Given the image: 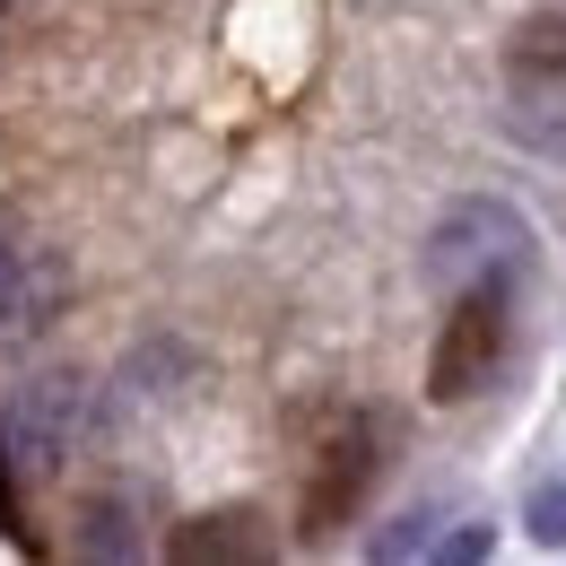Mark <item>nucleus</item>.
Here are the masks:
<instances>
[{
	"label": "nucleus",
	"mask_w": 566,
	"mask_h": 566,
	"mask_svg": "<svg viewBox=\"0 0 566 566\" xmlns=\"http://www.w3.org/2000/svg\"><path fill=\"white\" fill-rule=\"evenodd\" d=\"M140 549H148V532H140V505L123 489L78 505V558H140Z\"/></svg>",
	"instance_id": "nucleus-7"
},
{
	"label": "nucleus",
	"mask_w": 566,
	"mask_h": 566,
	"mask_svg": "<svg viewBox=\"0 0 566 566\" xmlns=\"http://www.w3.org/2000/svg\"><path fill=\"white\" fill-rule=\"evenodd\" d=\"M0 532H9L18 549H35V532H27V505H18V462H9V436H0Z\"/></svg>",
	"instance_id": "nucleus-12"
},
{
	"label": "nucleus",
	"mask_w": 566,
	"mask_h": 566,
	"mask_svg": "<svg viewBox=\"0 0 566 566\" xmlns=\"http://www.w3.org/2000/svg\"><path fill=\"white\" fill-rule=\"evenodd\" d=\"M514 123L541 148H566V18H523L514 27Z\"/></svg>",
	"instance_id": "nucleus-4"
},
{
	"label": "nucleus",
	"mask_w": 566,
	"mask_h": 566,
	"mask_svg": "<svg viewBox=\"0 0 566 566\" xmlns=\"http://www.w3.org/2000/svg\"><path fill=\"white\" fill-rule=\"evenodd\" d=\"M436 532H444V514H436V505H401V514H384V523L366 532V558H375V566L427 558V549H436Z\"/></svg>",
	"instance_id": "nucleus-8"
},
{
	"label": "nucleus",
	"mask_w": 566,
	"mask_h": 566,
	"mask_svg": "<svg viewBox=\"0 0 566 566\" xmlns=\"http://www.w3.org/2000/svg\"><path fill=\"white\" fill-rule=\"evenodd\" d=\"M523 532H532L541 549H566V462L523 489Z\"/></svg>",
	"instance_id": "nucleus-10"
},
{
	"label": "nucleus",
	"mask_w": 566,
	"mask_h": 566,
	"mask_svg": "<svg viewBox=\"0 0 566 566\" xmlns=\"http://www.w3.org/2000/svg\"><path fill=\"white\" fill-rule=\"evenodd\" d=\"M505 296H514V287H462V296H453V323H444L436 375H427L436 401H462V392L489 384V366L505 357Z\"/></svg>",
	"instance_id": "nucleus-5"
},
{
	"label": "nucleus",
	"mask_w": 566,
	"mask_h": 566,
	"mask_svg": "<svg viewBox=\"0 0 566 566\" xmlns=\"http://www.w3.org/2000/svg\"><path fill=\"white\" fill-rule=\"evenodd\" d=\"M87 419H96L87 375H78V366H35V375L9 392V410H0V436H9L18 480H53V471H71V453L87 444Z\"/></svg>",
	"instance_id": "nucleus-2"
},
{
	"label": "nucleus",
	"mask_w": 566,
	"mask_h": 566,
	"mask_svg": "<svg viewBox=\"0 0 566 566\" xmlns=\"http://www.w3.org/2000/svg\"><path fill=\"white\" fill-rule=\"evenodd\" d=\"M62 296H71V262L53 244H18L0 227V349H27L62 323Z\"/></svg>",
	"instance_id": "nucleus-3"
},
{
	"label": "nucleus",
	"mask_w": 566,
	"mask_h": 566,
	"mask_svg": "<svg viewBox=\"0 0 566 566\" xmlns=\"http://www.w3.org/2000/svg\"><path fill=\"white\" fill-rule=\"evenodd\" d=\"M253 523H262V514H244V505H227V514H192V523H175V541H166V549H175V558H262V549H271V541H262V532H253Z\"/></svg>",
	"instance_id": "nucleus-6"
},
{
	"label": "nucleus",
	"mask_w": 566,
	"mask_h": 566,
	"mask_svg": "<svg viewBox=\"0 0 566 566\" xmlns=\"http://www.w3.org/2000/svg\"><path fill=\"white\" fill-rule=\"evenodd\" d=\"M523 262H532V218L514 201H496V192H462L453 210L427 227V253H419L427 287H444V296H462V287H514Z\"/></svg>",
	"instance_id": "nucleus-1"
},
{
	"label": "nucleus",
	"mask_w": 566,
	"mask_h": 566,
	"mask_svg": "<svg viewBox=\"0 0 566 566\" xmlns=\"http://www.w3.org/2000/svg\"><path fill=\"white\" fill-rule=\"evenodd\" d=\"M427 558H436V566H480V558H496V532H489V523H444Z\"/></svg>",
	"instance_id": "nucleus-11"
},
{
	"label": "nucleus",
	"mask_w": 566,
	"mask_h": 566,
	"mask_svg": "<svg viewBox=\"0 0 566 566\" xmlns=\"http://www.w3.org/2000/svg\"><path fill=\"white\" fill-rule=\"evenodd\" d=\"M366 480H375V444L349 436V444H340V462H332V480H314V532H323V523H340V514H349V496L366 489Z\"/></svg>",
	"instance_id": "nucleus-9"
}]
</instances>
